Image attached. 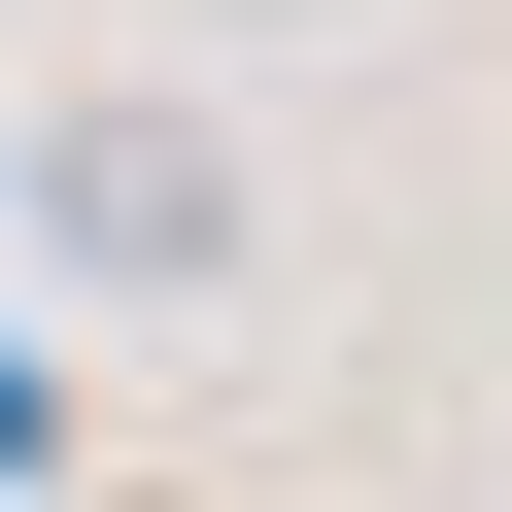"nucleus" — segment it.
Instances as JSON below:
<instances>
[{"label": "nucleus", "instance_id": "f257e3e1", "mask_svg": "<svg viewBox=\"0 0 512 512\" xmlns=\"http://www.w3.org/2000/svg\"><path fill=\"white\" fill-rule=\"evenodd\" d=\"M35 274H103V308H205V274H274V171H239V103H171V69H103V103H35Z\"/></svg>", "mask_w": 512, "mask_h": 512}]
</instances>
